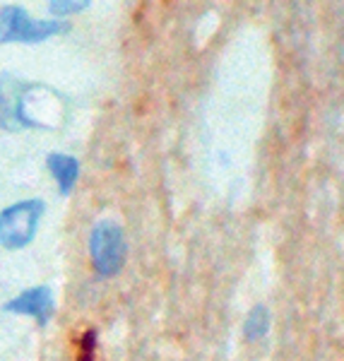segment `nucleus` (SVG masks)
Instances as JSON below:
<instances>
[{
    "mask_svg": "<svg viewBox=\"0 0 344 361\" xmlns=\"http://www.w3.org/2000/svg\"><path fill=\"white\" fill-rule=\"evenodd\" d=\"M90 3H58V0H54L51 3V10L58 15H68V13H78V10H85Z\"/></svg>",
    "mask_w": 344,
    "mask_h": 361,
    "instance_id": "6e6552de",
    "label": "nucleus"
},
{
    "mask_svg": "<svg viewBox=\"0 0 344 361\" xmlns=\"http://www.w3.org/2000/svg\"><path fill=\"white\" fill-rule=\"evenodd\" d=\"M42 200H22L0 212V243L5 248H25L34 241L44 217Z\"/></svg>",
    "mask_w": 344,
    "mask_h": 361,
    "instance_id": "f257e3e1",
    "label": "nucleus"
},
{
    "mask_svg": "<svg viewBox=\"0 0 344 361\" xmlns=\"http://www.w3.org/2000/svg\"><path fill=\"white\" fill-rule=\"evenodd\" d=\"M267 328H270V313H267L265 306H255L246 320L248 340H260V337L267 333Z\"/></svg>",
    "mask_w": 344,
    "mask_h": 361,
    "instance_id": "423d86ee",
    "label": "nucleus"
},
{
    "mask_svg": "<svg viewBox=\"0 0 344 361\" xmlns=\"http://www.w3.org/2000/svg\"><path fill=\"white\" fill-rule=\"evenodd\" d=\"M8 313H20V316L37 318L39 325H46L49 318L54 316V294L49 287H32L20 296H15L13 301L5 304Z\"/></svg>",
    "mask_w": 344,
    "mask_h": 361,
    "instance_id": "20e7f679",
    "label": "nucleus"
},
{
    "mask_svg": "<svg viewBox=\"0 0 344 361\" xmlns=\"http://www.w3.org/2000/svg\"><path fill=\"white\" fill-rule=\"evenodd\" d=\"M92 263L99 275L111 277L125 263V234L116 222H99L90 236Z\"/></svg>",
    "mask_w": 344,
    "mask_h": 361,
    "instance_id": "f03ea898",
    "label": "nucleus"
},
{
    "mask_svg": "<svg viewBox=\"0 0 344 361\" xmlns=\"http://www.w3.org/2000/svg\"><path fill=\"white\" fill-rule=\"evenodd\" d=\"M66 25L61 22H37L32 20L22 8H3L0 13V42H25V44H37L44 42L49 37L61 34Z\"/></svg>",
    "mask_w": 344,
    "mask_h": 361,
    "instance_id": "7ed1b4c3",
    "label": "nucleus"
},
{
    "mask_svg": "<svg viewBox=\"0 0 344 361\" xmlns=\"http://www.w3.org/2000/svg\"><path fill=\"white\" fill-rule=\"evenodd\" d=\"M94 333H85L82 342H80V361H94Z\"/></svg>",
    "mask_w": 344,
    "mask_h": 361,
    "instance_id": "0eeeda50",
    "label": "nucleus"
},
{
    "mask_svg": "<svg viewBox=\"0 0 344 361\" xmlns=\"http://www.w3.org/2000/svg\"><path fill=\"white\" fill-rule=\"evenodd\" d=\"M46 166L49 171L54 173V178L58 180V188H61L63 195H68L73 190V185L78 183V176H80V161L70 154H49L46 159Z\"/></svg>",
    "mask_w": 344,
    "mask_h": 361,
    "instance_id": "39448f33",
    "label": "nucleus"
}]
</instances>
